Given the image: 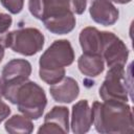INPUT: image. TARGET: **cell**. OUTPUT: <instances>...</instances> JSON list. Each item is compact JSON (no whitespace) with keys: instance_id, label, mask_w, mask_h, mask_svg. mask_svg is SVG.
Segmentation results:
<instances>
[{"instance_id":"cell-1","label":"cell","mask_w":134,"mask_h":134,"mask_svg":"<svg viewBox=\"0 0 134 134\" xmlns=\"http://www.w3.org/2000/svg\"><path fill=\"white\" fill-rule=\"evenodd\" d=\"M92 117L95 130L102 134H130L134 132L131 106L122 102L103 100L92 104Z\"/></svg>"},{"instance_id":"cell-2","label":"cell","mask_w":134,"mask_h":134,"mask_svg":"<svg viewBox=\"0 0 134 134\" xmlns=\"http://www.w3.org/2000/svg\"><path fill=\"white\" fill-rule=\"evenodd\" d=\"M2 96L9 103L17 105L19 112L31 120L39 119L47 105L44 89L29 80L20 83H3Z\"/></svg>"},{"instance_id":"cell-3","label":"cell","mask_w":134,"mask_h":134,"mask_svg":"<svg viewBox=\"0 0 134 134\" xmlns=\"http://www.w3.org/2000/svg\"><path fill=\"white\" fill-rule=\"evenodd\" d=\"M131 67L132 65L129 66L128 72L125 70V66L109 68L98 89V95L103 100L128 103L132 94Z\"/></svg>"},{"instance_id":"cell-4","label":"cell","mask_w":134,"mask_h":134,"mask_svg":"<svg viewBox=\"0 0 134 134\" xmlns=\"http://www.w3.org/2000/svg\"><path fill=\"white\" fill-rule=\"evenodd\" d=\"M44 35L35 27L15 29L6 36V48L25 57H31L40 52L44 46Z\"/></svg>"},{"instance_id":"cell-5","label":"cell","mask_w":134,"mask_h":134,"mask_svg":"<svg viewBox=\"0 0 134 134\" xmlns=\"http://www.w3.org/2000/svg\"><path fill=\"white\" fill-rule=\"evenodd\" d=\"M74 61V50L68 40H55L42 53L39 60V68L63 69Z\"/></svg>"},{"instance_id":"cell-6","label":"cell","mask_w":134,"mask_h":134,"mask_svg":"<svg viewBox=\"0 0 134 134\" xmlns=\"http://www.w3.org/2000/svg\"><path fill=\"white\" fill-rule=\"evenodd\" d=\"M103 44L100 57L107 66H125L129 58V49L127 45L115 34L111 31H102Z\"/></svg>"},{"instance_id":"cell-7","label":"cell","mask_w":134,"mask_h":134,"mask_svg":"<svg viewBox=\"0 0 134 134\" xmlns=\"http://www.w3.org/2000/svg\"><path fill=\"white\" fill-rule=\"evenodd\" d=\"M69 132V110L64 106H54L44 116V122L39 128V134H57Z\"/></svg>"},{"instance_id":"cell-8","label":"cell","mask_w":134,"mask_h":134,"mask_svg":"<svg viewBox=\"0 0 134 134\" xmlns=\"http://www.w3.org/2000/svg\"><path fill=\"white\" fill-rule=\"evenodd\" d=\"M93 125L92 110L87 99H81L72 106L71 110V131L74 134L87 133Z\"/></svg>"},{"instance_id":"cell-9","label":"cell","mask_w":134,"mask_h":134,"mask_svg":"<svg viewBox=\"0 0 134 134\" xmlns=\"http://www.w3.org/2000/svg\"><path fill=\"white\" fill-rule=\"evenodd\" d=\"M91 19L103 26H111L116 23L119 12L110 0H92L89 7Z\"/></svg>"},{"instance_id":"cell-10","label":"cell","mask_w":134,"mask_h":134,"mask_svg":"<svg viewBox=\"0 0 134 134\" xmlns=\"http://www.w3.org/2000/svg\"><path fill=\"white\" fill-rule=\"evenodd\" d=\"M31 74V64L25 59H13L8 61L1 72V80L6 83H20L28 80Z\"/></svg>"},{"instance_id":"cell-11","label":"cell","mask_w":134,"mask_h":134,"mask_svg":"<svg viewBox=\"0 0 134 134\" xmlns=\"http://www.w3.org/2000/svg\"><path fill=\"white\" fill-rule=\"evenodd\" d=\"M49 92L57 103L70 104L77 98L80 94V87L73 77L64 76L59 83L50 85Z\"/></svg>"},{"instance_id":"cell-12","label":"cell","mask_w":134,"mask_h":134,"mask_svg":"<svg viewBox=\"0 0 134 134\" xmlns=\"http://www.w3.org/2000/svg\"><path fill=\"white\" fill-rule=\"evenodd\" d=\"M79 41L83 53L100 55L103 36H102V31L98 30L96 27L87 26L83 28L80 32Z\"/></svg>"},{"instance_id":"cell-13","label":"cell","mask_w":134,"mask_h":134,"mask_svg":"<svg viewBox=\"0 0 134 134\" xmlns=\"http://www.w3.org/2000/svg\"><path fill=\"white\" fill-rule=\"evenodd\" d=\"M76 19L72 12L62 15L57 18L43 20V24L47 30L54 35H66L75 27Z\"/></svg>"},{"instance_id":"cell-14","label":"cell","mask_w":134,"mask_h":134,"mask_svg":"<svg viewBox=\"0 0 134 134\" xmlns=\"http://www.w3.org/2000/svg\"><path fill=\"white\" fill-rule=\"evenodd\" d=\"M77 67L81 73L89 77L99 75L105 69V62L100 55L83 53L77 59Z\"/></svg>"},{"instance_id":"cell-15","label":"cell","mask_w":134,"mask_h":134,"mask_svg":"<svg viewBox=\"0 0 134 134\" xmlns=\"http://www.w3.org/2000/svg\"><path fill=\"white\" fill-rule=\"evenodd\" d=\"M4 128L10 134H29L34 131V124L25 115L15 114L5 121Z\"/></svg>"},{"instance_id":"cell-16","label":"cell","mask_w":134,"mask_h":134,"mask_svg":"<svg viewBox=\"0 0 134 134\" xmlns=\"http://www.w3.org/2000/svg\"><path fill=\"white\" fill-rule=\"evenodd\" d=\"M65 68L63 69H42L39 68L40 79L48 85H53L59 83L65 76Z\"/></svg>"},{"instance_id":"cell-17","label":"cell","mask_w":134,"mask_h":134,"mask_svg":"<svg viewBox=\"0 0 134 134\" xmlns=\"http://www.w3.org/2000/svg\"><path fill=\"white\" fill-rule=\"evenodd\" d=\"M13 19L8 14L0 13V44L6 48V36L12 26Z\"/></svg>"},{"instance_id":"cell-18","label":"cell","mask_w":134,"mask_h":134,"mask_svg":"<svg viewBox=\"0 0 134 134\" xmlns=\"http://www.w3.org/2000/svg\"><path fill=\"white\" fill-rule=\"evenodd\" d=\"M28 9L36 19L42 20L44 13V0H28Z\"/></svg>"},{"instance_id":"cell-19","label":"cell","mask_w":134,"mask_h":134,"mask_svg":"<svg viewBox=\"0 0 134 134\" xmlns=\"http://www.w3.org/2000/svg\"><path fill=\"white\" fill-rule=\"evenodd\" d=\"M0 3L10 14L17 15L23 9L24 0H0Z\"/></svg>"},{"instance_id":"cell-20","label":"cell","mask_w":134,"mask_h":134,"mask_svg":"<svg viewBox=\"0 0 134 134\" xmlns=\"http://www.w3.org/2000/svg\"><path fill=\"white\" fill-rule=\"evenodd\" d=\"M69 4L73 14L82 15L87 7V0H69Z\"/></svg>"},{"instance_id":"cell-21","label":"cell","mask_w":134,"mask_h":134,"mask_svg":"<svg viewBox=\"0 0 134 134\" xmlns=\"http://www.w3.org/2000/svg\"><path fill=\"white\" fill-rule=\"evenodd\" d=\"M10 112L12 111H10V108L8 107V105L6 103H4L0 97V124L9 116Z\"/></svg>"},{"instance_id":"cell-22","label":"cell","mask_w":134,"mask_h":134,"mask_svg":"<svg viewBox=\"0 0 134 134\" xmlns=\"http://www.w3.org/2000/svg\"><path fill=\"white\" fill-rule=\"evenodd\" d=\"M110 1L117 4H127V3H130L132 0H110Z\"/></svg>"},{"instance_id":"cell-23","label":"cell","mask_w":134,"mask_h":134,"mask_svg":"<svg viewBox=\"0 0 134 134\" xmlns=\"http://www.w3.org/2000/svg\"><path fill=\"white\" fill-rule=\"evenodd\" d=\"M4 49H5V47L2 44H0V63L2 62V60L4 58Z\"/></svg>"},{"instance_id":"cell-24","label":"cell","mask_w":134,"mask_h":134,"mask_svg":"<svg viewBox=\"0 0 134 134\" xmlns=\"http://www.w3.org/2000/svg\"><path fill=\"white\" fill-rule=\"evenodd\" d=\"M2 92H3V82L0 77V97H3L2 96Z\"/></svg>"}]
</instances>
